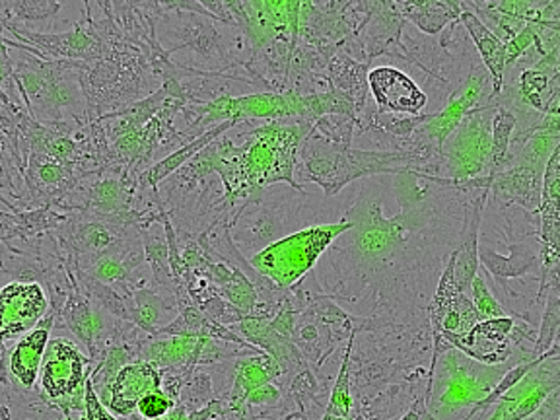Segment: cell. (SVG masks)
Here are the masks:
<instances>
[{
  "mask_svg": "<svg viewBox=\"0 0 560 420\" xmlns=\"http://www.w3.org/2000/svg\"><path fill=\"white\" fill-rule=\"evenodd\" d=\"M392 189L399 212L384 214L385 185L366 177L341 220L350 228L317 261L315 280L327 298L366 314L364 319L405 322L430 294L442 261L462 242L469 197L450 179L402 172Z\"/></svg>",
  "mask_w": 560,
  "mask_h": 420,
  "instance_id": "1",
  "label": "cell"
},
{
  "mask_svg": "<svg viewBox=\"0 0 560 420\" xmlns=\"http://www.w3.org/2000/svg\"><path fill=\"white\" fill-rule=\"evenodd\" d=\"M312 125L302 119L265 121L240 147L228 139L212 147L214 172L222 177L228 210H234L237 202L271 185L304 189L294 182V170L298 150L312 131Z\"/></svg>",
  "mask_w": 560,
  "mask_h": 420,
  "instance_id": "2",
  "label": "cell"
},
{
  "mask_svg": "<svg viewBox=\"0 0 560 420\" xmlns=\"http://www.w3.org/2000/svg\"><path fill=\"white\" fill-rule=\"evenodd\" d=\"M524 362L517 354H512L504 364L487 366L465 357L462 350L434 335L432 368L424 394L427 419L464 420V412L467 411L469 417V412L494 392L510 368Z\"/></svg>",
  "mask_w": 560,
  "mask_h": 420,
  "instance_id": "3",
  "label": "cell"
},
{
  "mask_svg": "<svg viewBox=\"0 0 560 420\" xmlns=\"http://www.w3.org/2000/svg\"><path fill=\"white\" fill-rule=\"evenodd\" d=\"M477 257L479 267H485L492 280L532 275L537 265L541 267L539 212L487 197L479 222Z\"/></svg>",
  "mask_w": 560,
  "mask_h": 420,
  "instance_id": "4",
  "label": "cell"
},
{
  "mask_svg": "<svg viewBox=\"0 0 560 420\" xmlns=\"http://www.w3.org/2000/svg\"><path fill=\"white\" fill-rule=\"evenodd\" d=\"M307 195L306 189H294L287 184L271 185L249 195L237 207L228 226L237 252L254 257L282 237L307 228L312 222Z\"/></svg>",
  "mask_w": 560,
  "mask_h": 420,
  "instance_id": "5",
  "label": "cell"
},
{
  "mask_svg": "<svg viewBox=\"0 0 560 420\" xmlns=\"http://www.w3.org/2000/svg\"><path fill=\"white\" fill-rule=\"evenodd\" d=\"M349 222L339 220L337 224H317L300 230L292 236L265 247L249 257V267L262 279L269 280L279 290H289L298 280L304 279L314 269L332 240L349 230Z\"/></svg>",
  "mask_w": 560,
  "mask_h": 420,
  "instance_id": "6",
  "label": "cell"
},
{
  "mask_svg": "<svg viewBox=\"0 0 560 420\" xmlns=\"http://www.w3.org/2000/svg\"><path fill=\"white\" fill-rule=\"evenodd\" d=\"M497 102L482 105L465 115L464 121L444 140L440 149V177L454 185L467 184L477 177L490 175L492 152V119L497 114Z\"/></svg>",
  "mask_w": 560,
  "mask_h": 420,
  "instance_id": "7",
  "label": "cell"
},
{
  "mask_svg": "<svg viewBox=\"0 0 560 420\" xmlns=\"http://www.w3.org/2000/svg\"><path fill=\"white\" fill-rule=\"evenodd\" d=\"M559 342H555L551 350L535 359L524 376L510 385L497 401L467 420H524L534 415L552 392L559 389Z\"/></svg>",
  "mask_w": 560,
  "mask_h": 420,
  "instance_id": "8",
  "label": "cell"
},
{
  "mask_svg": "<svg viewBox=\"0 0 560 420\" xmlns=\"http://www.w3.org/2000/svg\"><path fill=\"white\" fill-rule=\"evenodd\" d=\"M492 80L489 70L479 62L472 65L465 79L452 90L444 105L436 114H430L429 121L420 125L417 132L438 150L442 149L444 140L455 131V127L464 121L465 115L482 105L492 104Z\"/></svg>",
  "mask_w": 560,
  "mask_h": 420,
  "instance_id": "9",
  "label": "cell"
},
{
  "mask_svg": "<svg viewBox=\"0 0 560 420\" xmlns=\"http://www.w3.org/2000/svg\"><path fill=\"white\" fill-rule=\"evenodd\" d=\"M47 312L44 289L35 282H10L0 290V341L35 329Z\"/></svg>",
  "mask_w": 560,
  "mask_h": 420,
  "instance_id": "10",
  "label": "cell"
},
{
  "mask_svg": "<svg viewBox=\"0 0 560 420\" xmlns=\"http://www.w3.org/2000/svg\"><path fill=\"white\" fill-rule=\"evenodd\" d=\"M368 90L374 96V105L382 114L420 115L429 105V97L419 84L399 69L380 67L370 70Z\"/></svg>",
  "mask_w": 560,
  "mask_h": 420,
  "instance_id": "11",
  "label": "cell"
},
{
  "mask_svg": "<svg viewBox=\"0 0 560 420\" xmlns=\"http://www.w3.org/2000/svg\"><path fill=\"white\" fill-rule=\"evenodd\" d=\"M402 27L405 20L394 2H374L370 16L357 34L364 62L370 65L377 57H395L409 62L401 44Z\"/></svg>",
  "mask_w": 560,
  "mask_h": 420,
  "instance_id": "12",
  "label": "cell"
},
{
  "mask_svg": "<svg viewBox=\"0 0 560 420\" xmlns=\"http://www.w3.org/2000/svg\"><path fill=\"white\" fill-rule=\"evenodd\" d=\"M512 327H514L512 317L487 319V322H479L464 335H447L442 339H446L455 349L462 350L465 357L487 366H497L508 362L514 354L512 339H510Z\"/></svg>",
  "mask_w": 560,
  "mask_h": 420,
  "instance_id": "13",
  "label": "cell"
},
{
  "mask_svg": "<svg viewBox=\"0 0 560 420\" xmlns=\"http://www.w3.org/2000/svg\"><path fill=\"white\" fill-rule=\"evenodd\" d=\"M86 359L72 342L52 339L47 342L42 362V387L51 399H69L84 384Z\"/></svg>",
  "mask_w": 560,
  "mask_h": 420,
  "instance_id": "14",
  "label": "cell"
},
{
  "mask_svg": "<svg viewBox=\"0 0 560 420\" xmlns=\"http://www.w3.org/2000/svg\"><path fill=\"white\" fill-rule=\"evenodd\" d=\"M560 154L555 150L542 174L541 207H539V236H541V277L559 272Z\"/></svg>",
  "mask_w": 560,
  "mask_h": 420,
  "instance_id": "15",
  "label": "cell"
},
{
  "mask_svg": "<svg viewBox=\"0 0 560 420\" xmlns=\"http://www.w3.org/2000/svg\"><path fill=\"white\" fill-rule=\"evenodd\" d=\"M162 389V377L156 364L135 362L122 366L109 385V409L115 415L129 417L137 409L140 399Z\"/></svg>",
  "mask_w": 560,
  "mask_h": 420,
  "instance_id": "16",
  "label": "cell"
},
{
  "mask_svg": "<svg viewBox=\"0 0 560 420\" xmlns=\"http://www.w3.org/2000/svg\"><path fill=\"white\" fill-rule=\"evenodd\" d=\"M542 174L532 167L506 166L492 177L489 197L502 205H516L529 212L541 207Z\"/></svg>",
  "mask_w": 560,
  "mask_h": 420,
  "instance_id": "17",
  "label": "cell"
},
{
  "mask_svg": "<svg viewBox=\"0 0 560 420\" xmlns=\"http://www.w3.org/2000/svg\"><path fill=\"white\" fill-rule=\"evenodd\" d=\"M462 26L471 35L472 45L481 57L482 67L489 70L492 80V100L497 102L504 84V44L497 35L490 32L489 27L482 24L479 16H475L471 10L464 9L462 16L457 20Z\"/></svg>",
  "mask_w": 560,
  "mask_h": 420,
  "instance_id": "18",
  "label": "cell"
},
{
  "mask_svg": "<svg viewBox=\"0 0 560 420\" xmlns=\"http://www.w3.org/2000/svg\"><path fill=\"white\" fill-rule=\"evenodd\" d=\"M49 331H51V319L39 322L35 325V329L26 332L18 341L16 349L12 352L10 372L24 387H32L37 380L44 362L45 349L49 342Z\"/></svg>",
  "mask_w": 560,
  "mask_h": 420,
  "instance_id": "19",
  "label": "cell"
},
{
  "mask_svg": "<svg viewBox=\"0 0 560 420\" xmlns=\"http://www.w3.org/2000/svg\"><path fill=\"white\" fill-rule=\"evenodd\" d=\"M395 9L402 20H409L419 27L422 34H442L450 24L462 16V2H440V0H422V2H394Z\"/></svg>",
  "mask_w": 560,
  "mask_h": 420,
  "instance_id": "20",
  "label": "cell"
},
{
  "mask_svg": "<svg viewBox=\"0 0 560 420\" xmlns=\"http://www.w3.org/2000/svg\"><path fill=\"white\" fill-rule=\"evenodd\" d=\"M559 282H552L551 287H547L541 327L537 329V341H535L534 350L535 359H539V357H542L545 352H549L552 345L557 342V335H559Z\"/></svg>",
  "mask_w": 560,
  "mask_h": 420,
  "instance_id": "21",
  "label": "cell"
},
{
  "mask_svg": "<svg viewBox=\"0 0 560 420\" xmlns=\"http://www.w3.org/2000/svg\"><path fill=\"white\" fill-rule=\"evenodd\" d=\"M236 125L237 122L234 121H222L217 129H212V131L207 132V135L201 137V139H197L195 142H191V144L184 147L179 152H175L174 156L167 158V160H164L162 164H158V166L150 172V184L156 185L158 182H160V179H164L170 172H174L175 167L185 164V160H187V158H191L192 154H197L199 150L205 149V147L209 144L210 140L217 139L220 132L228 131L230 127H236Z\"/></svg>",
  "mask_w": 560,
  "mask_h": 420,
  "instance_id": "22",
  "label": "cell"
},
{
  "mask_svg": "<svg viewBox=\"0 0 560 420\" xmlns=\"http://www.w3.org/2000/svg\"><path fill=\"white\" fill-rule=\"evenodd\" d=\"M471 302L481 322L508 317L506 312L500 306L499 300L492 296L487 280L482 279L479 272L475 275V279L471 282Z\"/></svg>",
  "mask_w": 560,
  "mask_h": 420,
  "instance_id": "23",
  "label": "cell"
},
{
  "mask_svg": "<svg viewBox=\"0 0 560 420\" xmlns=\"http://www.w3.org/2000/svg\"><path fill=\"white\" fill-rule=\"evenodd\" d=\"M172 407H174L172 397L164 394L162 389H160V392H154V394H149L147 397H142L139 405H137L140 417H144V419L150 420L162 419L164 415L172 411Z\"/></svg>",
  "mask_w": 560,
  "mask_h": 420,
  "instance_id": "24",
  "label": "cell"
},
{
  "mask_svg": "<svg viewBox=\"0 0 560 420\" xmlns=\"http://www.w3.org/2000/svg\"><path fill=\"white\" fill-rule=\"evenodd\" d=\"M84 405H86V411H84V417L80 420H115V417H112L109 412L105 411L104 405L100 401L94 382H86Z\"/></svg>",
  "mask_w": 560,
  "mask_h": 420,
  "instance_id": "25",
  "label": "cell"
},
{
  "mask_svg": "<svg viewBox=\"0 0 560 420\" xmlns=\"http://www.w3.org/2000/svg\"><path fill=\"white\" fill-rule=\"evenodd\" d=\"M559 389H557V392H552V394L542 401L541 407H539L534 415L525 417L524 420H559Z\"/></svg>",
  "mask_w": 560,
  "mask_h": 420,
  "instance_id": "26",
  "label": "cell"
},
{
  "mask_svg": "<svg viewBox=\"0 0 560 420\" xmlns=\"http://www.w3.org/2000/svg\"><path fill=\"white\" fill-rule=\"evenodd\" d=\"M154 420H172V419H154Z\"/></svg>",
  "mask_w": 560,
  "mask_h": 420,
  "instance_id": "27",
  "label": "cell"
}]
</instances>
